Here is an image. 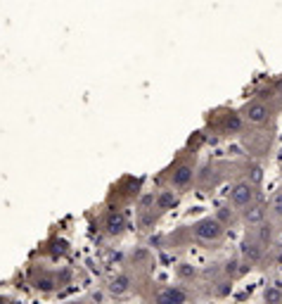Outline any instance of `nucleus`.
I'll use <instances>...</instances> for the list:
<instances>
[{
	"label": "nucleus",
	"instance_id": "f257e3e1",
	"mask_svg": "<svg viewBox=\"0 0 282 304\" xmlns=\"http://www.w3.org/2000/svg\"><path fill=\"white\" fill-rule=\"evenodd\" d=\"M192 235H195V240H199V242H221L223 240V235H226V226L218 221L216 217H204L199 219L197 224H192Z\"/></svg>",
	"mask_w": 282,
	"mask_h": 304
},
{
	"label": "nucleus",
	"instance_id": "f03ea898",
	"mask_svg": "<svg viewBox=\"0 0 282 304\" xmlns=\"http://www.w3.org/2000/svg\"><path fill=\"white\" fill-rule=\"evenodd\" d=\"M239 117L247 121V124H251V126H263V124L271 121L273 107L268 102H263V100H251V102H247V105L242 107Z\"/></svg>",
	"mask_w": 282,
	"mask_h": 304
},
{
	"label": "nucleus",
	"instance_id": "7ed1b4c3",
	"mask_svg": "<svg viewBox=\"0 0 282 304\" xmlns=\"http://www.w3.org/2000/svg\"><path fill=\"white\" fill-rule=\"evenodd\" d=\"M192 181H195V154L190 159H180L169 174V185L175 190H185Z\"/></svg>",
	"mask_w": 282,
	"mask_h": 304
},
{
	"label": "nucleus",
	"instance_id": "20e7f679",
	"mask_svg": "<svg viewBox=\"0 0 282 304\" xmlns=\"http://www.w3.org/2000/svg\"><path fill=\"white\" fill-rule=\"evenodd\" d=\"M256 185L247 181V178H242L237 183L230 188V207H235V209H244L247 205H251L254 200H256Z\"/></svg>",
	"mask_w": 282,
	"mask_h": 304
},
{
	"label": "nucleus",
	"instance_id": "39448f33",
	"mask_svg": "<svg viewBox=\"0 0 282 304\" xmlns=\"http://www.w3.org/2000/svg\"><path fill=\"white\" fill-rule=\"evenodd\" d=\"M152 300L162 304H185L192 300V295L183 290V288H178V285H164L162 290H157L152 295Z\"/></svg>",
	"mask_w": 282,
	"mask_h": 304
},
{
	"label": "nucleus",
	"instance_id": "423d86ee",
	"mask_svg": "<svg viewBox=\"0 0 282 304\" xmlns=\"http://www.w3.org/2000/svg\"><path fill=\"white\" fill-rule=\"evenodd\" d=\"M239 252H242V259L247 261L249 266H254V264H261V261H263L266 247H263L256 238H244V242H242Z\"/></svg>",
	"mask_w": 282,
	"mask_h": 304
},
{
	"label": "nucleus",
	"instance_id": "0eeeda50",
	"mask_svg": "<svg viewBox=\"0 0 282 304\" xmlns=\"http://www.w3.org/2000/svg\"><path fill=\"white\" fill-rule=\"evenodd\" d=\"M266 217H268V207L263 205V202H256V200L242 209V221L251 228H256L261 221H266Z\"/></svg>",
	"mask_w": 282,
	"mask_h": 304
},
{
	"label": "nucleus",
	"instance_id": "6e6552de",
	"mask_svg": "<svg viewBox=\"0 0 282 304\" xmlns=\"http://www.w3.org/2000/svg\"><path fill=\"white\" fill-rule=\"evenodd\" d=\"M133 285H135V278H133L128 271H119L112 281H109L107 290L114 295V297H123V295H128L130 290H133Z\"/></svg>",
	"mask_w": 282,
	"mask_h": 304
},
{
	"label": "nucleus",
	"instance_id": "1a4fd4ad",
	"mask_svg": "<svg viewBox=\"0 0 282 304\" xmlns=\"http://www.w3.org/2000/svg\"><path fill=\"white\" fill-rule=\"evenodd\" d=\"M102 228L107 235H121L126 230V217L121 209H109L105 214V221H102Z\"/></svg>",
	"mask_w": 282,
	"mask_h": 304
},
{
	"label": "nucleus",
	"instance_id": "9d476101",
	"mask_svg": "<svg viewBox=\"0 0 282 304\" xmlns=\"http://www.w3.org/2000/svg\"><path fill=\"white\" fill-rule=\"evenodd\" d=\"M33 288L36 290H41V293H53L55 288L59 285L57 283V276L50 271H33Z\"/></svg>",
	"mask_w": 282,
	"mask_h": 304
},
{
	"label": "nucleus",
	"instance_id": "9b49d317",
	"mask_svg": "<svg viewBox=\"0 0 282 304\" xmlns=\"http://www.w3.org/2000/svg\"><path fill=\"white\" fill-rule=\"evenodd\" d=\"M256 240H259L263 247H271L273 242H275V226H273L271 221H261L259 226H256Z\"/></svg>",
	"mask_w": 282,
	"mask_h": 304
},
{
	"label": "nucleus",
	"instance_id": "f8f14e48",
	"mask_svg": "<svg viewBox=\"0 0 282 304\" xmlns=\"http://www.w3.org/2000/svg\"><path fill=\"white\" fill-rule=\"evenodd\" d=\"M154 205L159 212H166V209H173L178 205V195H175L173 190H162L159 195L154 197Z\"/></svg>",
	"mask_w": 282,
	"mask_h": 304
},
{
	"label": "nucleus",
	"instance_id": "ddd939ff",
	"mask_svg": "<svg viewBox=\"0 0 282 304\" xmlns=\"http://www.w3.org/2000/svg\"><path fill=\"white\" fill-rule=\"evenodd\" d=\"M242 124H244V119L239 117L237 112H230V114H226V119H223V131L226 133H239Z\"/></svg>",
	"mask_w": 282,
	"mask_h": 304
},
{
	"label": "nucleus",
	"instance_id": "4468645a",
	"mask_svg": "<svg viewBox=\"0 0 282 304\" xmlns=\"http://www.w3.org/2000/svg\"><path fill=\"white\" fill-rule=\"evenodd\" d=\"M175 271H178V278H180L183 283H192L197 278V269L192 266V264H180Z\"/></svg>",
	"mask_w": 282,
	"mask_h": 304
},
{
	"label": "nucleus",
	"instance_id": "2eb2a0df",
	"mask_svg": "<svg viewBox=\"0 0 282 304\" xmlns=\"http://www.w3.org/2000/svg\"><path fill=\"white\" fill-rule=\"evenodd\" d=\"M247 181H251L256 188L263 183V169H261L259 164H249L247 166Z\"/></svg>",
	"mask_w": 282,
	"mask_h": 304
},
{
	"label": "nucleus",
	"instance_id": "dca6fc26",
	"mask_svg": "<svg viewBox=\"0 0 282 304\" xmlns=\"http://www.w3.org/2000/svg\"><path fill=\"white\" fill-rule=\"evenodd\" d=\"M263 300L271 304H280L282 302V288H278V285H268L266 290H263Z\"/></svg>",
	"mask_w": 282,
	"mask_h": 304
},
{
	"label": "nucleus",
	"instance_id": "f3484780",
	"mask_svg": "<svg viewBox=\"0 0 282 304\" xmlns=\"http://www.w3.org/2000/svg\"><path fill=\"white\" fill-rule=\"evenodd\" d=\"M214 293H216V297H228L230 293H232V278H223V281L216 283V288H214Z\"/></svg>",
	"mask_w": 282,
	"mask_h": 304
},
{
	"label": "nucleus",
	"instance_id": "a211bd4d",
	"mask_svg": "<svg viewBox=\"0 0 282 304\" xmlns=\"http://www.w3.org/2000/svg\"><path fill=\"white\" fill-rule=\"evenodd\" d=\"M223 273H226L228 278H237L239 273H242V269H239V259H237V257H232V259L226 261V266H223Z\"/></svg>",
	"mask_w": 282,
	"mask_h": 304
},
{
	"label": "nucleus",
	"instance_id": "6ab92c4d",
	"mask_svg": "<svg viewBox=\"0 0 282 304\" xmlns=\"http://www.w3.org/2000/svg\"><path fill=\"white\" fill-rule=\"evenodd\" d=\"M216 219L223 224V226L228 228L230 224H235V209H228V207H221L218 209V214H216Z\"/></svg>",
	"mask_w": 282,
	"mask_h": 304
},
{
	"label": "nucleus",
	"instance_id": "aec40b11",
	"mask_svg": "<svg viewBox=\"0 0 282 304\" xmlns=\"http://www.w3.org/2000/svg\"><path fill=\"white\" fill-rule=\"evenodd\" d=\"M268 212H271L273 217L282 219V190H280V193H275V195L271 197V205H268Z\"/></svg>",
	"mask_w": 282,
	"mask_h": 304
},
{
	"label": "nucleus",
	"instance_id": "412c9836",
	"mask_svg": "<svg viewBox=\"0 0 282 304\" xmlns=\"http://www.w3.org/2000/svg\"><path fill=\"white\" fill-rule=\"evenodd\" d=\"M147 259H150V252L147 250H135L133 254H130V261H133L135 266H140L142 261H147Z\"/></svg>",
	"mask_w": 282,
	"mask_h": 304
}]
</instances>
